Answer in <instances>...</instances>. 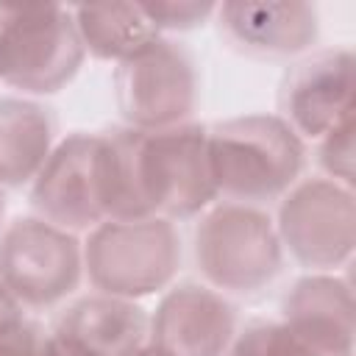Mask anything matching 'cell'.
I'll return each mask as SVG.
<instances>
[{"label": "cell", "mask_w": 356, "mask_h": 356, "mask_svg": "<svg viewBox=\"0 0 356 356\" xmlns=\"http://www.w3.org/2000/svg\"><path fill=\"white\" fill-rule=\"evenodd\" d=\"M100 200L106 220H186L217 200L206 128L184 122L161 131L100 134Z\"/></svg>", "instance_id": "6da1fadb"}, {"label": "cell", "mask_w": 356, "mask_h": 356, "mask_svg": "<svg viewBox=\"0 0 356 356\" xmlns=\"http://www.w3.org/2000/svg\"><path fill=\"white\" fill-rule=\"evenodd\" d=\"M217 197L245 206L281 200L306 164L303 139L278 114H245L206 128Z\"/></svg>", "instance_id": "7a4b0ae2"}, {"label": "cell", "mask_w": 356, "mask_h": 356, "mask_svg": "<svg viewBox=\"0 0 356 356\" xmlns=\"http://www.w3.org/2000/svg\"><path fill=\"white\" fill-rule=\"evenodd\" d=\"M83 273L100 295L147 298L167 289L181 267V236L170 220H103L86 236Z\"/></svg>", "instance_id": "3957f363"}, {"label": "cell", "mask_w": 356, "mask_h": 356, "mask_svg": "<svg viewBox=\"0 0 356 356\" xmlns=\"http://www.w3.org/2000/svg\"><path fill=\"white\" fill-rule=\"evenodd\" d=\"M195 264L206 286L231 295L264 289L284 264V248L270 214L259 206L222 200L209 206L195 228Z\"/></svg>", "instance_id": "277c9868"}, {"label": "cell", "mask_w": 356, "mask_h": 356, "mask_svg": "<svg viewBox=\"0 0 356 356\" xmlns=\"http://www.w3.org/2000/svg\"><path fill=\"white\" fill-rule=\"evenodd\" d=\"M72 8L31 6L0 8V81L28 92L53 95L64 89L83 64Z\"/></svg>", "instance_id": "5b68a950"}, {"label": "cell", "mask_w": 356, "mask_h": 356, "mask_svg": "<svg viewBox=\"0 0 356 356\" xmlns=\"http://www.w3.org/2000/svg\"><path fill=\"white\" fill-rule=\"evenodd\" d=\"M83 275V248L75 234L19 217L0 234V281L22 309H50L70 298Z\"/></svg>", "instance_id": "8992f818"}, {"label": "cell", "mask_w": 356, "mask_h": 356, "mask_svg": "<svg viewBox=\"0 0 356 356\" xmlns=\"http://www.w3.org/2000/svg\"><path fill=\"white\" fill-rule=\"evenodd\" d=\"M275 231L281 248L312 273L345 267L356 245L353 189L331 178L298 181L278 206Z\"/></svg>", "instance_id": "52a82bcc"}, {"label": "cell", "mask_w": 356, "mask_h": 356, "mask_svg": "<svg viewBox=\"0 0 356 356\" xmlns=\"http://www.w3.org/2000/svg\"><path fill=\"white\" fill-rule=\"evenodd\" d=\"M114 95L128 128H175L184 125L197 106V72L181 44L159 36L117 64Z\"/></svg>", "instance_id": "ba28073f"}, {"label": "cell", "mask_w": 356, "mask_h": 356, "mask_svg": "<svg viewBox=\"0 0 356 356\" xmlns=\"http://www.w3.org/2000/svg\"><path fill=\"white\" fill-rule=\"evenodd\" d=\"M100 134H72L47 156L31 181V206L44 222L70 234L92 231L106 220L100 200Z\"/></svg>", "instance_id": "9c48e42d"}, {"label": "cell", "mask_w": 356, "mask_h": 356, "mask_svg": "<svg viewBox=\"0 0 356 356\" xmlns=\"http://www.w3.org/2000/svg\"><path fill=\"white\" fill-rule=\"evenodd\" d=\"M278 108L300 139H323L353 114V53L325 47L303 56L284 75Z\"/></svg>", "instance_id": "30bf717a"}, {"label": "cell", "mask_w": 356, "mask_h": 356, "mask_svg": "<svg viewBox=\"0 0 356 356\" xmlns=\"http://www.w3.org/2000/svg\"><path fill=\"white\" fill-rule=\"evenodd\" d=\"M236 337V309L206 284L170 286L147 325V345L161 356H225Z\"/></svg>", "instance_id": "8fae6325"}, {"label": "cell", "mask_w": 356, "mask_h": 356, "mask_svg": "<svg viewBox=\"0 0 356 356\" xmlns=\"http://www.w3.org/2000/svg\"><path fill=\"white\" fill-rule=\"evenodd\" d=\"M214 17L236 50L259 58L300 56L320 33L312 3H220Z\"/></svg>", "instance_id": "7c38bea8"}, {"label": "cell", "mask_w": 356, "mask_h": 356, "mask_svg": "<svg viewBox=\"0 0 356 356\" xmlns=\"http://www.w3.org/2000/svg\"><path fill=\"white\" fill-rule=\"evenodd\" d=\"M147 325L136 300L95 292L58 317L53 337L75 356H136L147 345Z\"/></svg>", "instance_id": "4fadbf2b"}, {"label": "cell", "mask_w": 356, "mask_h": 356, "mask_svg": "<svg viewBox=\"0 0 356 356\" xmlns=\"http://www.w3.org/2000/svg\"><path fill=\"white\" fill-rule=\"evenodd\" d=\"M281 320L314 345L353 356V292L331 273H309L292 284L281 303Z\"/></svg>", "instance_id": "5bb4252c"}, {"label": "cell", "mask_w": 356, "mask_h": 356, "mask_svg": "<svg viewBox=\"0 0 356 356\" xmlns=\"http://www.w3.org/2000/svg\"><path fill=\"white\" fill-rule=\"evenodd\" d=\"M56 147L53 114L25 97H0V184L22 186Z\"/></svg>", "instance_id": "9a60e30c"}, {"label": "cell", "mask_w": 356, "mask_h": 356, "mask_svg": "<svg viewBox=\"0 0 356 356\" xmlns=\"http://www.w3.org/2000/svg\"><path fill=\"white\" fill-rule=\"evenodd\" d=\"M72 19L83 50L103 61L122 64L136 56L153 39H159L156 28L139 8V3H106V6H78L72 8Z\"/></svg>", "instance_id": "2e32d148"}, {"label": "cell", "mask_w": 356, "mask_h": 356, "mask_svg": "<svg viewBox=\"0 0 356 356\" xmlns=\"http://www.w3.org/2000/svg\"><path fill=\"white\" fill-rule=\"evenodd\" d=\"M225 356H345L325 350L284 320H259L236 331Z\"/></svg>", "instance_id": "e0dca14e"}, {"label": "cell", "mask_w": 356, "mask_h": 356, "mask_svg": "<svg viewBox=\"0 0 356 356\" xmlns=\"http://www.w3.org/2000/svg\"><path fill=\"white\" fill-rule=\"evenodd\" d=\"M317 142V161L325 170V178L342 186H353V114Z\"/></svg>", "instance_id": "ac0fdd59"}, {"label": "cell", "mask_w": 356, "mask_h": 356, "mask_svg": "<svg viewBox=\"0 0 356 356\" xmlns=\"http://www.w3.org/2000/svg\"><path fill=\"white\" fill-rule=\"evenodd\" d=\"M156 33L161 31H189L203 25L209 17H214L217 3H195V0H181V3H139Z\"/></svg>", "instance_id": "d6986e66"}, {"label": "cell", "mask_w": 356, "mask_h": 356, "mask_svg": "<svg viewBox=\"0 0 356 356\" xmlns=\"http://www.w3.org/2000/svg\"><path fill=\"white\" fill-rule=\"evenodd\" d=\"M42 337L33 325L22 323L17 331L0 337V356H39Z\"/></svg>", "instance_id": "ffe728a7"}, {"label": "cell", "mask_w": 356, "mask_h": 356, "mask_svg": "<svg viewBox=\"0 0 356 356\" xmlns=\"http://www.w3.org/2000/svg\"><path fill=\"white\" fill-rule=\"evenodd\" d=\"M22 323H25L22 306L14 300V295H11V292L3 286V281H0V337L17 331Z\"/></svg>", "instance_id": "44dd1931"}, {"label": "cell", "mask_w": 356, "mask_h": 356, "mask_svg": "<svg viewBox=\"0 0 356 356\" xmlns=\"http://www.w3.org/2000/svg\"><path fill=\"white\" fill-rule=\"evenodd\" d=\"M39 356H75V353H72V350H67V348H64V345L50 334V337H44V339H42Z\"/></svg>", "instance_id": "7402d4cb"}, {"label": "cell", "mask_w": 356, "mask_h": 356, "mask_svg": "<svg viewBox=\"0 0 356 356\" xmlns=\"http://www.w3.org/2000/svg\"><path fill=\"white\" fill-rule=\"evenodd\" d=\"M136 356H161V353H159V350H153L150 345H145V348H142V350H139Z\"/></svg>", "instance_id": "603a6c76"}, {"label": "cell", "mask_w": 356, "mask_h": 356, "mask_svg": "<svg viewBox=\"0 0 356 356\" xmlns=\"http://www.w3.org/2000/svg\"><path fill=\"white\" fill-rule=\"evenodd\" d=\"M3 211H6V203H3V184H0V220H3Z\"/></svg>", "instance_id": "cb8c5ba5"}]
</instances>
